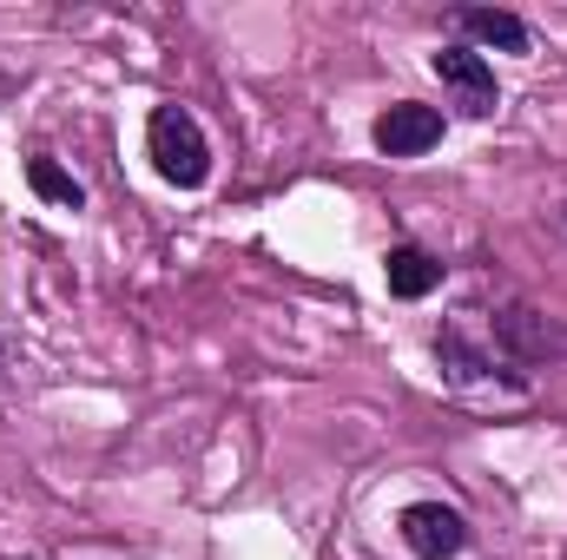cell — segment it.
Segmentation results:
<instances>
[{
  "instance_id": "1",
  "label": "cell",
  "mask_w": 567,
  "mask_h": 560,
  "mask_svg": "<svg viewBox=\"0 0 567 560\" xmlns=\"http://www.w3.org/2000/svg\"><path fill=\"white\" fill-rule=\"evenodd\" d=\"M435 363H442L449 390H462V396H502V403L528 396V370L502 350L488 310H455L435 330Z\"/></svg>"
},
{
  "instance_id": "2",
  "label": "cell",
  "mask_w": 567,
  "mask_h": 560,
  "mask_svg": "<svg viewBox=\"0 0 567 560\" xmlns=\"http://www.w3.org/2000/svg\"><path fill=\"white\" fill-rule=\"evenodd\" d=\"M145 152H152V172L178 191H198L212 178V139L205 126L185 113V106H152L145 120Z\"/></svg>"
},
{
  "instance_id": "3",
  "label": "cell",
  "mask_w": 567,
  "mask_h": 560,
  "mask_svg": "<svg viewBox=\"0 0 567 560\" xmlns=\"http://www.w3.org/2000/svg\"><path fill=\"white\" fill-rule=\"evenodd\" d=\"M488 323H495L502 350H508L522 370H548V363L567 356V323L548 317V310H535V303H502V310H488Z\"/></svg>"
},
{
  "instance_id": "4",
  "label": "cell",
  "mask_w": 567,
  "mask_h": 560,
  "mask_svg": "<svg viewBox=\"0 0 567 560\" xmlns=\"http://www.w3.org/2000/svg\"><path fill=\"white\" fill-rule=\"evenodd\" d=\"M429 66H435V80H442V86L455 93V106H462L468 120H488V113L502 106V86H495V66H488V60H482L475 46H442V53H435Z\"/></svg>"
},
{
  "instance_id": "5",
  "label": "cell",
  "mask_w": 567,
  "mask_h": 560,
  "mask_svg": "<svg viewBox=\"0 0 567 560\" xmlns=\"http://www.w3.org/2000/svg\"><path fill=\"white\" fill-rule=\"evenodd\" d=\"M396 535H403V548L416 560H455L468 548V521L455 508H442V501H410L396 515Z\"/></svg>"
},
{
  "instance_id": "6",
  "label": "cell",
  "mask_w": 567,
  "mask_h": 560,
  "mask_svg": "<svg viewBox=\"0 0 567 560\" xmlns=\"http://www.w3.org/2000/svg\"><path fill=\"white\" fill-rule=\"evenodd\" d=\"M370 139L383 158H423L429 145H442V113L435 106H416V100H403V106H390L377 126H370Z\"/></svg>"
},
{
  "instance_id": "7",
  "label": "cell",
  "mask_w": 567,
  "mask_h": 560,
  "mask_svg": "<svg viewBox=\"0 0 567 560\" xmlns=\"http://www.w3.org/2000/svg\"><path fill=\"white\" fill-rule=\"evenodd\" d=\"M455 27L475 40V46H502V53H528V20L508 13V7H462Z\"/></svg>"
},
{
  "instance_id": "8",
  "label": "cell",
  "mask_w": 567,
  "mask_h": 560,
  "mask_svg": "<svg viewBox=\"0 0 567 560\" xmlns=\"http://www.w3.org/2000/svg\"><path fill=\"white\" fill-rule=\"evenodd\" d=\"M383 278H390V297L416 303V297H429V290L442 283V265H435L429 251H416V245H396V251L383 258Z\"/></svg>"
},
{
  "instance_id": "9",
  "label": "cell",
  "mask_w": 567,
  "mask_h": 560,
  "mask_svg": "<svg viewBox=\"0 0 567 560\" xmlns=\"http://www.w3.org/2000/svg\"><path fill=\"white\" fill-rule=\"evenodd\" d=\"M27 185H33V191H40L47 205H60V211H80V205H86L80 178H73V172H66L60 158H47V152H40V158H27Z\"/></svg>"
},
{
  "instance_id": "10",
  "label": "cell",
  "mask_w": 567,
  "mask_h": 560,
  "mask_svg": "<svg viewBox=\"0 0 567 560\" xmlns=\"http://www.w3.org/2000/svg\"><path fill=\"white\" fill-rule=\"evenodd\" d=\"M561 231H567V211H561Z\"/></svg>"
}]
</instances>
